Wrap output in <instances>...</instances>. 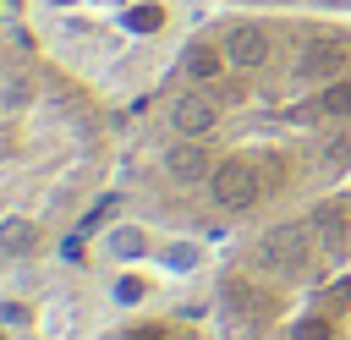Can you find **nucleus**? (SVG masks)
<instances>
[{"label": "nucleus", "mask_w": 351, "mask_h": 340, "mask_svg": "<svg viewBox=\"0 0 351 340\" xmlns=\"http://www.w3.org/2000/svg\"><path fill=\"white\" fill-rule=\"evenodd\" d=\"M121 186L186 241H236L351 186V16L203 5L121 115Z\"/></svg>", "instance_id": "1"}, {"label": "nucleus", "mask_w": 351, "mask_h": 340, "mask_svg": "<svg viewBox=\"0 0 351 340\" xmlns=\"http://www.w3.org/2000/svg\"><path fill=\"white\" fill-rule=\"evenodd\" d=\"M121 181V110L27 27H0V280L38 269Z\"/></svg>", "instance_id": "2"}, {"label": "nucleus", "mask_w": 351, "mask_h": 340, "mask_svg": "<svg viewBox=\"0 0 351 340\" xmlns=\"http://www.w3.org/2000/svg\"><path fill=\"white\" fill-rule=\"evenodd\" d=\"M214 307L247 340H351V186L225 241Z\"/></svg>", "instance_id": "3"}, {"label": "nucleus", "mask_w": 351, "mask_h": 340, "mask_svg": "<svg viewBox=\"0 0 351 340\" xmlns=\"http://www.w3.org/2000/svg\"><path fill=\"white\" fill-rule=\"evenodd\" d=\"M93 340H247V335H236V329L225 324V313L214 307V296H208V307H203V313L148 307V313L121 318L115 329H104V335H93Z\"/></svg>", "instance_id": "4"}, {"label": "nucleus", "mask_w": 351, "mask_h": 340, "mask_svg": "<svg viewBox=\"0 0 351 340\" xmlns=\"http://www.w3.org/2000/svg\"><path fill=\"white\" fill-rule=\"evenodd\" d=\"M203 5H285V11H335V16H351V0H203Z\"/></svg>", "instance_id": "5"}, {"label": "nucleus", "mask_w": 351, "mask_h": 340, "mask_svg": "<svg viewBox=\"0 0 351 340\" xmlns=\"http://www.w3.org/2000/svg\"><path fill=\"white\" fill-rule=\"evenodd\" d=\"M27 324H33V307L16 296H0V340H27Z\"/></svg>", "instance_id": "6"}]
</instances>
